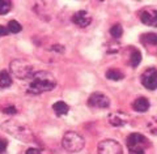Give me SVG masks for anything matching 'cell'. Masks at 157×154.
Masks as SVG:
<instances>
[{
	"label": "cell",
	"mask_w": 157,
	"mask_h": 154,
	"mask_svg": "<svg viewBox=\"0 0 157 154\" xmlns=\"http://www.w3.org/2000/svg\"><path fill=\"white\" fill-rule=\"evenodd\" d=\"M140 62H141V54H140V51H139V50H132V52L130 55V66L136 68L140 64Z\"/></svg>",
	"instance_id": "16"
},
{
	"label": "cell",
	"mask_w": 157,
	"mask_h": 154,
	"mask_svg": "<svg viewBox=\"0 0 157 154\" xmlns=\"http://www.w3.org/2000/svg\"><path fill=\"white\" fill-rule=\"evenodd\" d=\"M6 149H7V141L3 140V138H0V153H3Z\"/></svg>",
	"instance_id": "24"
},
{
	"label": "cell",
	"mask_w": 157,
	"mask_h": 154,
	"mask_svg": "<svg viewBox=\"0 0 157 154\" xmlns=\"http://www.w3.org/2000/svg\"><path fill=\"white\" fill-rule=\"evenodd\" d=\"M21 29H22V26H21V25H20L17 21H14V20H12V21L8 22V32L16 34V33L21 32Z\"/></svg>",
	"instance_id": "21"
},
{
	"label": "cell",
	"mask_w": 157,
	"mask_h": 154,
	"mask_svg": "<svg viewBox=\"0 0 157 154\" xmlns=\"http://www.w3.org/2000/svg\"><path fill=\"white\" fill-rule=\"evenodd\" d=\"M97 154H123L121 144L115 140H102L98 144Z\"/></svg>",
	"instance_id": "6"
},
{
	"label": "cell",
	"mask_w": 157,
	"mask_h": 154,
	"mask_svg": "<svg viewBox=\"0 0 157 154\" xmlns=\"http://www.w3.org/2000/svg\"><path fill=\"white\" fill-rule=\"evenodd\" d=\"M25 154H42V152L37 148H30V149H28Z\"/></svg>",
	"instance_id": "23"
},
{
	"label": "cell",
	"mask_w": 157,
	"mask_h": 154,
	"mask_svg": "<svg viewBox=\"0 0 157 154\" xmlns=\"http://www.w3.org/2000/svg\"><path fill=\"white\" fill-rule=\"evenodd\" d=\"M147 130H148L152 135H157V118H151L147 122Z\"/></svg>",
	"instance_id": "20"
},
{
	"label": "cell",
	"mask_w": 157,
	"mask_h": 154,
	"mask_svg": "<svg viewBox=\"0 0 157 154\" xmlns=\"http://www.w3.org/2000/svg\"><path fill=\"white\" fill-rule=\"evenodd\" d=\"M141 84L148 90H156L157 89V69L149 68L141 74Z\"/></svg>",
	"instance_id": "7"
},
{
	"label": "cell",
	"mask_w": 157,
	"mask_h": 154,
	"mask_svg": "<svg viewBox=\"0 0 157 154\" xmlns=\"http://www.w3.org/2000/svg\"><path fill=\"white\" fill-rule=\"evenodd\" d=\"M88 105L93 108H107L110 106V99L102 93H93L88 99Z\"/></svg>",
	"instance_id": "8"
},
{
	"label": "cell",
	"mask_w": 157,
	"mask_h": 154,
	"mask_svg": "<svg viewBox=\"0 0 157 154\" xmlns=\"http://www.w3.org/2000/svg\"><path fill=\"white\" fill-rule=\"evenodd\" d=\"M106 78H109V80H111V81H121V80L124 78V73L122 71H119V69L111 68L106 72Z\"/></svg>",
	"instance_id": "15"
},
{
	"label": "cell",
	"mask_w": 157,
	"mask_h": 154,
	"mask_svg": "<svg viewBox=\"0 0 157 154\" xmlns=\"http://www.w3.org/2000/svg\"><path fill=\"white\" fill-rule=\"evenodd\" d=\"M140 20L144 25L157 28V11L156 9H145L140 14Z\"/></svg>",
	"instance_id": "10"
},
{
	"label": "cell",
	"mask_w": 157,
	"mask_h": 154,
	"mask_svg": "<svg viewBox=\"0 0 157 154\" xmlns=\"http://www.w3.org/2000/svg\"><path fill=\"white\" fill-rule=\"evenodd\" d=\"M126 142L130 154H145L147 148L149 146V140L140 133H131Z\"/></svg>",
	"instance_id": "5"
},
{
	"label": "cell",
	"mask_w": 157,
	"mask_h": 154,
	"mask_svg": "<svg viewBox=\"0 0 157 154\" xmlns=\"http://www.w3.org/2000/svg\"><path fill=\"white\" fill-rule=\"evenodd\" d=\"M12 9V3L8 0H0V14H7L11 12Z\"/></svg>",
	"instance_id": "19"
},
{
	"label": "cell",
	"mask_w": 157,
	"mask_h": 154,
	"mask_svg": "<svg viewBox=\"0 0 157 154\" xmlns=\"http://www.w3.org/2000/svg\"><path fill=\"white\" fill-rule=\"evenodd\" d=\"M72 22L80 28H86L92 22V16L86 11H78L73 14Z\"/></svg>",
	"instance_id": "9"
},
{
	"label": "cell",
	"mask_w": 157,
	"mask_h": 154,
	"mask_svg": "<svg viewBox=\"0 0 157 154\" xmlns=\"http://www.w3.org/2000/svg\"><path fill=\"white\" fill-rule=\"evenodd\" d=\"M11 85H12V77L9 74V72L7 69L0 71V88L6 89V88H9Z\"/></svg>",
	"instance_id": "14"
},
{
	"label": "cell",
	"mask_w": 157,
	"mask_h": 154,
	"mask_svg": "<svg viewBox=\"0 0 157 154\" xmlns=\"http://www.w3.org/2000/svg\"><path fill=\"white\" fill-rule=\"evenodd\" d=\"M2 130L9 133L17 140H21L22 142H30L34 141V135L32 130L25 124H21L16 120H8L2 124Z\"/></svg>",
	"instance_id": "2"
},
{
	"label": "cell",
	"mask_w": 157,
	"mask_h": 154,
	"mask_svg": "<svg viewBox=\"0 0 157 154\" xmlns=\"http://www.w3.org/2000/svg\"><path fill=\"white\" fill-rule=\"evenodd\" d=\"M110 34H111V37L114 38V39L121 38V37H122V34H123V28H122L119 24L113 25L111 29H110Z\"/></svg>",
	"instance_id": "17"
},
{
	"label": "cell",
	"mask_w": 157,
	"mask_h": 154,
	"mask_svg": "<svg viewBox=\"0 0 157 154\" xmlns=\"http://www.w3.org/2000/svg\"><path fill=\"white\" fill-rule=\"evenodd\" d=\"M11 72L20 80H32L34 72V68L28 62L22 60V59H14L9 64Z\"/></svg>",
	"instance_id": "4"
},
{
	"label": "cell",
	"mask_w": 157,
	"mask_h": 154,
	"mask_svg": "<svg viewBox=\"0 0 157 154\" xmlns=\"http://www.w3.org/2000/svg\"><path fill=\"white\" fill-rule=\"evenodd\" d=\"M132 107H134V110L137 112H145L149 108V101L144 97H140L132 103Z\"/></svg>",
	"instance_id": "12"
},
{
	"label": "cell",
	"mask_w": 157,
	"mask_h": 154,
	"mask_svg": "<svg viewBox=\"0 0 157 154\" xmlns=\"http://www.w3.org/2000/svg\"><path fill=\"white\" fill-rule=\"evenodd\" d=\"M56 86V80L51 73L46 71L36 72L32 77L29 92L32 94H41L43 92H50Z\"/></svg>",
	"instance_id": "1"
},
{
	"label": "cell",
	"mask_w": 157,
	"mask_h": 154,
	"mask_svg": "<svg viewBox=\"0 0 157 154\" xmlns=\"http://www.w3.org/2000/svg\"><path fill=\"white\" fill-rule=\"evenodd\" d=\"M3 111L6 112V114H9V115H14V114L17 112V108L14 107V106H9V107H6V108H4Z\"/></svg>",
	"instance_id": "22"
},
{
	"label": "cell",
	"mask_w": 157,
	"mask_h": 154,
	"mask_svg": "<svg viewBox=\"0 0 157 154\" xmlns=\"http://www.w3.org/2000/svg\"><path fill=\"white\" fill-rule=\"evenodd\" d=\"M143 41L152 46H157V34L156 33H147L143 36Z\"/></svg>",
	"instance_id": "18"
},
{
	"label": "cell",
	"mask_w": 157,
	"mask_h": 154,
	"mask_svg": "<svg viewBox=\"0 0 157 154\" xmlns=\"http://www.w3.org/2000/svg\"><path fill=\"white\" fill-rule=\"evenodd\" d=\"M8 33H9V32H8V29L0 25V37H2V36H7Z\"/></svg>",
	"instance_id": "25"
},
{
	"label": "cell",
	"mask_w": 157,
	"mask_h": 154,
	"mask_svg": "<svg viewBox=\"0 0 157 154\" xmlns=\"http://www.w3.org/2000/svg\"><path fill=\"white\" fill-rule=\"evenodd\" d=\"M52 110H54V112H55L58 116H63V115H66V114L70 111V107H68V105L66 102L58 101V102H55L52 105Z\"/></svg>",
	"instance_id": "13"
},
{
	"label": "cell",
	"mask_w": 157,
	"mask_h": 154,
	"mask_svg": "<svg viewBox=\"0 0 157 154\" xmlns=\"http://www.w3.org/2000/svg\"><path fill=\"white\" fill-rule=\"evenodd\" d=\"M62 145L70 153H77L84 149L85 146V140L80 133L73 132V131H68L64 133L62 140Z\"/></svg>",
	"instance_id": "3"
},
{
	"label": "cell",
	"mask_w": 157,
	"mask_h": 154,
	"mask_svg": "<svg viewBox=\"0 0 157 154\" xmlns=\"http://www.w3.org/2000/svg\"><path fill=\"white\" fill-rule=\"evenodd\" d=\"M127 120H128V116L122 111L111 112L109 115V123L113 127H123L127 124Z\"/></svg>",
	"instance_id": "11"
}]
</instances>
